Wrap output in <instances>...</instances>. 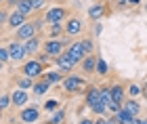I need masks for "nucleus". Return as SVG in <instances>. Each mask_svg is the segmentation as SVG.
<instances>
[{"label":"nucleus","instance_id":"36","mask_svg":"<svg viewBox=\"0 0 147 124\" xmlns=\"http://www.w3.org/2000/svg\"><path fill=\"white\" fill-rule=\"evenodd\" d=\"M19 0H4V6H17Z\"/></svg>","mask_w":147,"mask_h":124},{"label":"nucleus","instance_id":"26","mask_svg":"<svg viewBox=\"0 0 147 124\" xmlns=\"http://www.w3.org/2000/svg\"><path fill=\"white\" fill-rule=\"evenodd\" d=\"M59 105H61V103H59L57 99H49L46 103H42V109L46 114H53V112H57V109H59Z\"/></svg>","mask_w":147,"mask_h":124},{"label":"nucleus","instance_id":"20","mask_svg":"<svg viewBox=\"0 0 147 124\" xmlns=\"http://www.w3.org/2000/svg\"><path fill=\"white\" fill-rule=\"evenodd\" d=\"M34 78H30V76H25V74H21V76H15V86L17 88H34Z\"/></svg>","mask_w":147,"mask_h":124},{"label":"nucleus","instance_id":"29","mask_svg":"<svg viewBox=\"0 0 147 124\" xmlns=\"http://www.w3.org/2000/svg\"><path fill=\"white\" fill-rule=\"evenodd\" d=\"M97 74H101V76L107 74V63H105V59H101V57L97 59Z\"/></svg>","mask_w":147,"mask_h":124},{"label":"nucleus","instance_id":"31","mask_svg":"<svg viewBox=\"0 0 147 124\" xmlns=\"http://www.w3.org/2000/svg\"><path fill=\"white\" fill-rule=\"evenodd\" d=\"M0 61H2V63H9L11 61V51H9V46L0 49Z\"/></svg>","mask_w":147,"mask_h":124},{"label":"nucleus","instance_id":"10","mask_svg":"<svg viewBox=\"0 0 147 124\" xmlns=\"http://www.w3.org/2000/svg\"><path fill=\"white\" fill-rule=\"evenodd\" d=\"M19 120L25 124H34L40 120V107L38 105H30V107H21V114H19Z\"/></svg>","mask_w":147,"mask_h":124},{"label":"nucleus","instance_id":"37","mask_svg":"<svg viewBox=\"0 0 147 124\" xmlns=\"http://www.w3.org/2000/svg\"><path fill=\"white\" fill-rule=\"evenodd\" d=\"M78 124H95V120H90V118H80Z\"/></svg>","mask_w":147,"mask_h":124},{"label":"nucleus","instance_id":"45","mask_svg":"<svg viewBox=\"0 0 147 124\" xmlns=\"http://www.w3.org/2000/svg\"><path fill=\"white\" fill-rule=\"evenodd\" d=\"M63 124H65V122H63Z\"/></svg>","mask_w":147,"mask_h":124},{"label":"nucleus","instance_id":"19","mask_svg":"<svg viewBox=\"0 0 147 124\" xmlns=\"http://www.w3.org/2000/svg\"><path fill=\"white\" fill-rule=\"evenodd\" d=\"M23 46L28 51V55H38V51L42 49V40H40L38 36H34V38H30V40H25Z\"/></svg>","mask_w":147,"mask_h":124},{"label":"nucleus","instance_id":"38","mask_svg":"<svg viewBox=\"0 0 147 124\" xmlns=\"http://www.w3.org/2000/svg\"><path fill=\"white\" fill-rule=\"evenodd\" d=\"M130 124H145V120L143 118H139V116H137V118H132V122Z\"/></svg>","mask_w":147,"mask_h":124},{"label":"nucleus","instance_id":"44","mask_svg":"<svg viewBox=\"0 0 147 124\" xmlns=\"http://www.w3.org/2000/svg\"><path fill=\"white\" fill-rule=\"evenodd\" d=\"M145 124H147V120H145Z\"/></svg>","mask_w":147,"mask_h":124},{"label":"nucleus","instance_id":"41","mask_svg":"<svg viewBox=\"0 0 147 124\" xmlns=\"http://www.w3.org/2000/svg\"><path fill=\"white\" fill-rule=\"evenodd\" d=\"M11 124H25V122H15V120H11Z\"/></svg>","mask_w":147,"mask_h":124},{"label":"nucleus","instance_id":"18","mask_svg":"<svg viewBox=\"0 0 147 124\" xmlns=\"http://www.w3.org/2000/svg\"><path fill=\"white\" fill-rule=\"evenodd\" d=\"M111 103H120L122 105L124 103V99H126V93H124V86L120 82H116V84H111Z\"/></svg>","mask_w":147,"mask_h":124},{"label":"nucleus","instance_id":"40","mask_svg":"<svg viewBox=\"0 0 147 124\" xmlns=\"http://www.w3.org/2000/svg\"><path fill=\"white\" fill-rule=\"evenodd\" d=\"M143 95H145V97H147V82H145V84H143Z\"/></svg>","mask_w":147,"mask_h":124},{"label":"nucleus","instance_id":"27","mask_svg":"<svg viewBox=\"0 0 147 124\" xmlns=\"http://www.w3.org/2000/svg\"><path fill=\"white\" fill-rule=\"evenodd\" d=\"M63 120H65V112H63V109H57L46 122H49V124H63Z\"/></svg>","mask_w":147,"mask_h":124},{"label":"nucleus","instance_id":"23","mask_svg":"<svg viewBox=\"0 0 147 124\" xmlns=\"http://www.w3.org/2000/svg\"><path fill=\"white\" fill-rule=\"evenodd\" d=\"M42 78H46L51 84H59V82H63V71H44V76Z\"/></svg>","mask_w":147,"mask_h":124},{"label":"nucleus","instance_id":"12","mask_svg":"<svg viewBox=\"0 0 147 124\" xmlns=\"http://www.w3.org/2000/svg\"><path fill=\"white\" fill-rule=\"evenodd\" d=\"M11 97H13V105H15V107H25L28 101H30L28 90H23V88H15L11 93Z\"/></svg>","mask_w":147,"mask_h":124},{"label":"nucleus","instance_id":"3","mask_svg":"<svg viewBox=\"0 0 147 124\" xmlns=\"http://www.w3.org/2000/svg\"><path fill=\"white\" fill-rule=\"evenodd\" d=\"M65 49H67V46H65V42L61 40V38H49V40H44V42H42V51L51 57L53 61H55Z\"/></svg>","mask_w":147,"mask_h":124},{"label":"nucleus","instance_id":"43","mask_svg":"<svg viewBox=\"0 0 147 124\" xmlns=\"http://www.w3.org/2000/svg\"><path fill=\"white\" fill-rule=\"evenodd\" d=\"M0 2H2V4H4V0H0Z\"/></svg>","mask_w":147,"mask_h":124},{"label":"nucleus","instance_id":"28","mask_svg":"<svg viewBox=\"0 0 147 124\" xmlns=\"http://www.w3.org/2000/svg\"><path fill=\"white\" fill-rule=\"evenodd\" d=\"M11 105H13V97H11L9 93H2V95H0V107H2L4 112H6V109H9Z\"/></svg>","mask_w":147,"mask_h":124},{"label":"nucleus","instance_id":"25","mask_svg":"<svg viewBox=\"0 0 147 124\" xmlns=\"http://www.w3.org/2000/svg\"><path fill=\"white\" fill-rule=\"evenodd\" d=\"M113 116H116V120H118L120 124H130V122H132V116L126 112L124 107H122V109H118V112L113 114Z\"/></svg>","mask_w":147,"mask_h":124},{"label":"nucleus","instance_id":"5","mask_svg":"<svg viewBox=\"0 0 147 124\" xmlns=\"http://www.w3.org/2000/svg\"><path fill=\"white\" fill-rule=\"evenodd\" d=\"M21 74H25V76L34 78V80H38V78H42V76H44V63L40 61V59H30V61H25V63H23Z\"/></svg>","mask_w":147,"mask_h":124},{"label":"nucleus","instance_id":"6","mask_svg":"<svg viewBox=\"0 0 147 124\" xmlns=\"http://www.w3.org/2000/svg\"><path fill=\"white\" fill-rule=\"evenodd\" d=\"M69 17V11L65 9V6H53L44 13V19L46 23H65Z\"/></svg>","mask_w":147,"mask_h":124},{"label":"nucleus","instance_id":"42","mask_svg":"<svg viewBox=\"0 0 147 124\" xmlns=\"http://www.w3.org/2000/svg\"><path fill=\"white\" fill-rule=\"evenodd\" d=\"M145 13H147V2H145Z\"/></svg>","mask_w":147,"mask_h":124},{"label":"nucleus","instance_id":"4","mask_svg":"<svg viewBox=\"0 0 147 124\" xmlns=\"http://www.w3.org/2000/svg\"><path fill=\"white\" fill-rule=\"evenodd\" d=\"M38 25L36 21H28V23H23L21 28H17L15 30V34H13V40H19V42H25V40H30V38H34L38 36Z\"/></svg>","mask_w":147,"mask_h":124},{"label":"nucleus","instance_id":"13","mask_svg":"<svg viewBox=\"0 0 147 124\" xmlns=\"http://www.w3.org/2000/svg\"><path fill=\"white\" fill-rule=\"evenodd\" d=\"M55 63H57L59 71H63V74H65V71H71L74 67H76V63H74V61L69 59V55L65 53V51H63V53H61V55H59L57 59H55Z\"/></svg>","mask_w":147,"mask_h":124},{"label":"nucleus","instance_id":"7","mask_svg":"<svg viewBox=\"0 0 147 124\" xmlns=\"http://www.w3.org/2000/svg\"><path fill=\"white\" fill-rule=\"evenodd\" d=\"M65 53L69 55V59H71L74 63H76V65H80V63L84 61V57L88 55V53H86V49L82 46V40H78V42H71L69 46L65 49Z\"/></svg>","mask_w":147,"mask_h":124},{"label":"nucleus","instance_id":"21","mask_svg":"<svg viewBox=\"0 0 147 124\" xmlns=\"http://www.w3.org/2000/svg\"><path fill=\"white\" fill-rule=\"evenodd\" d=\"M19 13H23V15H32V13H36V6H34V0H19V4L15 6Z\"/></svg>","mask_w":147,"mask_h":124},{"label":"nucleus","instance_id":"1","mask_svg":"<svg viewBox=\"0 0 147 124\" xmlns=\"http://www.w3.org/2000/svg\"><path fill=\"white\" fill-rule=\"evenodd\" d=\"M84 101H86V107H90L97 116H103L107 112V105L101 101V86H86Z\"/></svg>","mask_w":147,"mask_h":124},{"label":"nucleus","instance_id":"33","mask_svg":"<svg viewBox=\"0 0 147 124\" xmlns=\"http://www.w3.org/2000/svg\"><path fill=\"white\" fill-rule=\"evenodd\" d=\"M141 93H143V88L139 86V84H130V86H128V95L130 97H139Z\"/></svg>","mask_w":147,"mask_h":124},{"label":"nucleus","instance_id":"24","mask_svg":"<svg viewBox=\"0 0 147 124\" xmlns=\"http://www.w3.org/2000/svg\"><path fill=\"white\" fill-rule=\"evenodd\" d=\"M101 101L107 105V109H109V105H111V86H107V84H101Z\"/></svg>","mask_w":147,"mask_h":124},{"label":"nucleus","instance_id":"32","mask_svg":"<svg viewBox=\"0 0 147 124\" xmlns=\"http://www.w3.org/2000/svg\"><path fill=\"white\" fill-rule=\"evenodd\" d=\"M9 17H11V13H9V9L2 4V13H0V23L2 25H9Z\"/></svg>","mask_w":147,"mask_h":124},{"label":"nucleus","instance_id":"22","mask_svg":"<svg viewBox=\"0 0 147 124\" xmlns=\"http://www.w3.org/2000/svg\"><path fill=\"white\" fill-rule=\"evenodd\" d=\"M49 38H57L65 34V23H49Z\"/></svg>","mask_w":147,"mask_h":124},{"label":"nucleus","instance_id":"8","mask_svg":"<svg viewBox=\"0 0 147 124\" xmlns=\"http://www.w3.org/2000/svg\"><path fill=\"white\" fill-rule=\"evenodd\" d=\"M6 46H9V51H11V61H13V63H21V61H25V57H28V51H25L23 42L11 40Z\"/></svg>","mask_w":147,"mask_h":124},{"label":"nucleus","instance_id":"35","mask_svg":"<svg viewBox=\"0 0 147 124\" xmlns=\"http://www.w3.org/2000/svg\"><path fill=\"white\" fill-rule=\"evenodd\" d=\"M44 4H46V0H34V6H36V11H42V9H44Z\"/></svg>","mask_w":147,"mask_h":124},{"label":"nucleus","instance_id":"17","mask_svg":"<svg viewBox=\"0 0 147 124\" xmlns=\"http://www.w3.org/2000/svg\"><path fill=\"white\" fill-rule=\"evenodd\" d=\"M122 107L128 112L132 118H137L139 114H141V105H139V101L135 99V97H130V99H124V103H122Z\"/></svg>","mask_w":147,"mask_h":124},{"label":"nucleus","instance_id":"14","mask_svg":"<svg viewBox=\"0 0 147 124\" xmlns=\"http://www.w3.org/2000/svg\"><path fill=\"white\" fill-rule=\"evenodd\" d=\"M51 86L53 84L46 80V78H38V80L34 82V88H32V95L34 97H42V95H46L51 90Z\"/></svg>","mask_w":147,"mask_h":124},{"label":"nucleus","instance_id":"39","mask_svg":"<svg viewBox=\"0 0 147 124\" xmlns=\"http://www.w3.org/2000/svg\"><path fill=\"white\" fill-rule=\"evenodd\" d=\"M95 124H107V120H105V118H101V116H99V120H95Z\"/></svg>","mask_w":147,"mask_h":124},{"label":"nucleus","instance_id":"11","mask_svg":"<svg viewBox=\"0 0 147 124\" xmlns=\"http://www.w3.org/2000/svg\"><path fill=\"white\" fill-rule=\"evenodd\" d=\"M105 15H109L107 4H90L88 6V19L90 21H101Z\"/></svg>","mask_w":147,"mask_h":124},{"label":"nucleus","instance_id":"34","mask_svg":"<svg viewBox=\"0 0 147 124\" xmlns=\"http://www.w3.org/2000/svg\"><path fill=\"white\" fill-rule=\"evenodd\" d=\"M92 32H95V36L101 34V32H103V25L99 23V21H92Z\"/></svg>","mask_w":147,"mask_h":124},{"label":"nucleus","instance_id":"16","mask_svg":"<svg viewBox=\"0 0 147 124\" xmlns=\"http://www.w3.org/2000/svg\"><path fill=\"white\" fill-rule=\"evenodd\" d=\"M97 59H99V57L92 55V53L84 57V61L80 63V67H82L84 74H95V71H97Z\"/></svg>","mask_w":147,"mask_h":124},{"label":"nucleus","instance_id":"9","mask_svg":"<svg viewBox=\"0 0 147 124\" xmlns=\"http://www.w3.org/2000/svg\"><path fill=\"white\" fill-rule=\"evenodd\" d=\"M82 30H84V21H82L78 15L67 17V21H65V34L78 36V34H82Z\"/></svg>","mask_w":147,"mask_h":124},{"label":"nucleus","instance_id":"2","mask_svg":"<svg viewBox=\"0 0 147 124\" xmlns=\"http://www.w3.org/2000/svg\"><path fill=\"white\" fill-rule=\"evenodd\" d=\"M61 86L65 88V93L76 95V93H82V90H84L86 86H88V84H86V78H84V76H78V74H67V76L63 78Z\"/></svg>","mask_w":147,"mask_h":124},{"label":"nucleus","instance_id":"30","mask_svg":"<svg viewBox=\"0 0 147 124\" xmlns=\"http://www.w3.org/2000/svg\"><path fill=\"white\" fill-rule=\"evenodd\" d=\"M82 46L86 49V53H92V51H95V42H92V38H82Z\"/></svg>","mask_w":147,"mask_h":124},{"label":"nucleus","instance_id":"15","mask_svg":"<svg viewBox=\"0 0 147 124\" xmlns=\"http://www.w3.org/2000/svg\"><path fill=\"white\" fill-rule=\"evenodd\" d=\"M23 23H28V15H23V13H19L17 9H13L11 17H9V28L17 30V28H21Z\"/></svg>","mask_w":147,"mask_h":124}]
</instances>
